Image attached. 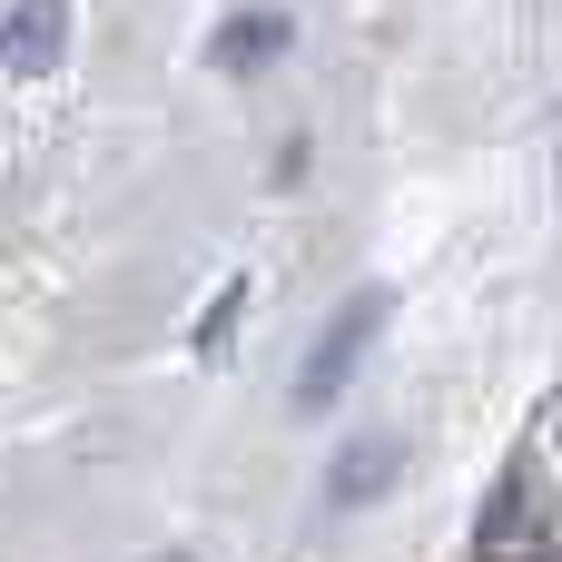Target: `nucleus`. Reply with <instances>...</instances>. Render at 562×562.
Listing matches in <instances>:
<instances>
[{"mask_svg": "<svg viewBox=\"0 0 562 562\" xmlns=\"http://www.w3.org/2000/svg\"><path fill=\"white\" fill-rule=\"evenodd\" d=\"M385 306H395L385 286H356V296L336 306V326H326V336L306 346V366H296V415H326V405L356 385V366H366L375 336H385Z\"/></svg>", "mask_w": 562, "mask_h": 562, "instance_id": "f257e3e1", "label": "nucleus"}, {"mask_svg": "<svg viewBox=\"0 0 562 562\" xmlns=\"http://www.w3.org/2000/svg\"><path fill=\"white\" fill-rule=\"evenodd\" d=\"M59 49H69V0H10L0 10V69L10 79L59 69Z\"/></svg>", "mask_w": 562, "mask_h": 562, "instance_id": "f03ea898", "label": "nucleus"}, {"mask_svg": "<svg viewBox=\"0 0 562 562\" xmlns=\"http://www.w3.org/2000/svg\"><path fill=\"white\" fill-rule=\"evenodd\" d=\"M395 474H405V445H395V435H356V445L336 454V474H326V514H356V504L395 494Z\"/></svg>", "mask_w": 562, "mask_h": 562, "instance_id": "7ed1b4c3", "label": "nucleus"}, {"mask_svg": "<svg viewBox=\"0 0 562 562\" xmlns=\"http://www.w3.org/2000/svg\"><path fill=\"white\" fill-rule=\"evenodd\" d=\"M277 49H286V20H277V10H247V20L217 30V69H267Z\"/></svg>", "mask_w": 562, "mask_h": 562, "instance_id": "20e7f679", "label": "nucleus"}, {"mask_svg": "<svg viewBox=\"0 0 562 562\" xmlns=\"http://www.w3.org/2000/svg\"><path fill=\"white\" fill-rule=\"evenodd\" d=\"M237 306H247V277H227V286H217V306L198 316V356H217V346H227V326H237Z\"/></svg>", "mask_w": 562, "mask_h": 562, "instance_id": "39448f33", "label": "nucleus"}]
</instances>
